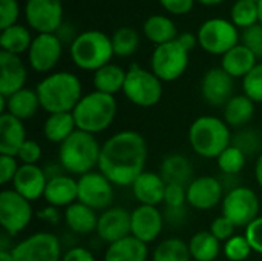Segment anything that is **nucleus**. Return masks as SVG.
Returning <instances> with one entry per match:
<instances>
[{
    "label": "nucleus",
    "mask_w": 262,
    "mask_h": 261,
    "mask_svg": "<svg viewBox=\"0 0 262 261\" xmlns=\"http://www.w3.org/2000/svg\"><path fill=\"white\" fill-rule=\"evenodd\" d=\"M46 185L48 177L38 165H20L12 180V189L31 203L45 195Z\"/></svg>",
    "instance_id": "aec40b11"
},
{
    "label": "nucleus",
    "mask_w": 262,
    "mask_h": 261,
    "mask_svg": "<svg viewBox=\"0 0 262 261\" xmlns=\"http://www.w3.org/2000/svg\"><path fill=\"white\" fill-rule=\"evenodd\" d=\"M232 138L230 126L215 115H201L189 128L190 148L203 158H218L232 145Z\"/></svg>",
    "instance_id": "7ed1b4c3"
},
{
    "label": "nucleus",
    "mask_w": 262,
    "mask_h": 261,
    "mask_svg": "<svg viewBox=\"0 0 262 261\" xmlns=\"http://www.w3.org/2000/svg\"><path fill=\"white\" fill-rule=\"evenodd\" d=\"M246 162H247V157L233 145H230L216 158V165H218L220 171L223 172V175H238L244 169Z\"/></svg>",
    "instance_id": "ea45409f"
},
{
    "label": "nucleus",
    "mask_w": 262,
    "mask_h": 261,
    "mask_svg": "<svg viewBox=\"0 0 262 261\" xmlns=\"http://www.w3.org/2000/svg\"><path fill=\"white\" fill-rule=\"evenodd\" d=\"M63 42L57 34H37L28 51L29 66L40 74L51 72L60 62Z\"/></svg>",
    "instance_id": "2eb2a0df"
},
{
    "label": "nucleus",
    "mask_w": 262,
    "mask_h": 261,
    "mask_svg": "<svg viewBox=\"0 0 262 261\" xmlns=\"http://www.w3.org/2000/svg\"><path fill=\"white\" fill-rule=\"evenodd\" d=\"M123 94L135 106L152 108L163 97V82L152 71L132 65L126 74Z\"/></svg>",
    "instance_id": "0eeeda50"
},
{
    "label": "nucleus",
    "mask_w": 262,
    "mask_h": 261,
    "mask_svg": "<svg viewBox=\"0 0 262 261\" xmlns=\"http://www.w3.org/2000/svg\"><path fill=\"white\" fill-rule=\"evenodd\" d=\"M94 211H106L112 208L114 185L100 172L92 171L78 178V200Z\"/></svg>",
    "instance_id": "4468645a"
},
{
    "label": "nucleus",
    "mask_w": 262,
    "mask_h": 261,
    "mask_svg": "<svg viewBox=\"0 0 262 261\" xmlns=\"http://www.w3.org/2000/svg\"><path fill=\"white\" fill-rule=\"evenodd\" d=\"M32 220L31 202L14 189L0 192V225L11 238L23 232Z\"/></svg>",
    "instance_id": "9b49d317"
},
{
    "label": "nucleus",
    "mask_w": 262,
    "mask_h": 261,
    "mask_svg": "<svg viewBox=\"0 0 262 261\" xmlns=\"http://www.w3.org/2000/svg\"><path fill=\"white\" fill-rule=\"evenodd\" d=\"M147 143L137 131H120L101 145L98 171L114 186H132L146 171Z\"/></svg>",
    "instance_id": "f257e3e1"
},
{
    "label": "nucleus",
    "mask_w": 262,
    "mask_h": 261,
    "mask_svg": "<svg viewBox=\"0 0 262 261\" xmlns=\"http://www.w3.org/2000/svg\"><path fill=\"white\" fill-rule=\"evenodd\" d=\"M241 43L258 58H262V25L256 23L241 32Z\"/></svg>",
    "instance_id": "37998d69"
},
{
    "label": "nucleus",
    "mask_w": 262,
    "mask_h": 261,
    "mask_svg": "<svg viewBox=\"0 0 262 261\" xmlns=\"http://www.w3.org/2000/svg\"><path fill=\"white\" fill-rule=\"evenodd\" d=\"M177 40L190 52L196 45H198V37H196V34H193V32H189V31H186V32H181V34H178V37H177Z\"/></svg>",
    "instance_id": "6e6d98bb"
},
{
    "label": "nucleus",
    "mask_w": 262,
    "mask_h": 261,
    "mask_svg": "<svg viewBox=\"0 0 262 261\" xmlns=\"http://www.w3.org/2000/svg\"><path fill=\"white\" fill-rule=\"evenodd\" d=\"M28 69L20 55L0 51V95L9 97L25 88Z\"/></svg>",
    "instance_id": "412c9836"
},
{
    "label": "nucleus",
    "mask_w": 262,
    "mask_h": 261,
    "mask_svg": "<svg viewBox=\"0 0 262 261\" xmlns=\"http://www.w3.org/2000/svg\"><path fill=\"white\" fill-rule=\"evenodd\" d=\"M20 165L17 157L12 155H0V183L8 185L12 183Z\"/></svg>",
    "instance_id": "8fccbe9b"
},
{
    "label": "nucleus",
    "mask_w": 262,
    "mask_h": 261,
    "mask_svg": "<svg viewBox=\"0 0 262 261\" xmlns=\"http://www.w3.org/2000/svg\"><path fill=\"white\" fill-rule=\"evenodd\" d=\"M61 261H95L94 254L81 246H72L64 254Z\"/></svg>",
    "instance_id": "864d4df0"
},
{
    "label": "nucleus",
    "mask_w": 262,
    "mask_h": 261,
    "mask_svg": "<svg viewBox=\"0 0 262 261\" xmlns=\"http://www.w3.org/2000/svg\"><path fill=\"white\" fill-rule=\"evenodd\" d=\"M223 215L227 217L236 228H247L259 215V197L249 186H236L226 192L221 203Z\"/></svg>",
    "instance_id": "9d476101"
},
{
    "label": "nucleus",
    "mask_w": 262,
    "mask_h": 261,
    "mask_svg": "<svg viewBox=\"0 0 262 261\" xmlns=\"http://www.w3.org/2000/svg\"><path fill=\"white\" fill-rule=\"evenodd\" d=\"M198 45L203 51L212 55H224L232 48L241 43V34L238 28L229 18L213 17L206 20L198 32Z\"/></svg>",
    "instance_id": "6e6552de"
},
{
    "label": "nucleus",
    "mask_w": 262,
    "mask_h": 261,
    "mask_svg": "<svg viewBox=\"0 0 262 261\" xmlns=\"http://www.w3.org/2000/svg\"><path fill=\"white\" fill-rule=\"evenodd\" d=\"M244 235H246L252 251L262 255V215H259L258 218H255L246 228V234Z\"/></svg>",
    "instance_id": "09e8293b"
},
{
    "label": "nucleus",
    "mask_w": 262,
    "mask_h": 261,
    "mask_svg": "<svg viewBox=\"0 0 262 261\" xmlns=\"http://www.w3.org/2000/svg\"><path fill=\"white\" fill-rule=\"evenodd\" d=\"M149 255L147 245L129 235L120 242L107 245L104 261H146Z\"/></svg>",
    "instance_id": "cd10ccee"
},
{
    "label": "nucleus",
    "mask_w": 262,
    "mask_h": 261,
    "mask_svg": "<svg viewBox=\"0 0 262 261\" xmlns=\"http://www.w3.org/2000/svg\"><path fill=\"white\" fill-rule=\"evenodd\" d=\"M255 115V102L246 94L233 95L224 106V122L235 129H243Z\"/></svg>",
    "instance_id": "7c9ffc66"
},
{
    "label": "nucleus",
    "mask_w": 262,
    "mask_h": 261,
    "mask_svg": "<svg viewBox=\"0 0 262 261\" xmlns=\"http://www.w3.org/2000/svg\"><path fill=\"white\" fill-rule=\"evenodd\" d=\"M63 218L72 234L86 235L97 231V225H98L97 211L91 209L89 206L80 202H75L74 205L68 206L63 212Z\"/></svg>",
    "instance_id": "bb28decb"
},
{
    "label": "nucleus",
    "mask_w": 262,
    "mask_h": 261,
    "mask_svg": "<svg viewBox=\"0 0 262 261\" xmlns=\"http://www.w3.org/2000/svg\"><path fill=\"white\" fill-rule=\"evenodd\" d=\"M126 74H127V71L123 69L120 65L109 63L94 72L92 85H94L95 91H98V92L115 95L117 92L123 91V86L126 82Z\"/></svg>",
    "instance_id": "473e14b6"
},
{
    "label": "nucleus",
    "mask_w": 262,
    "mask_h": 261,
    "mask_svg": "<svg viewBox=\"0 0 262 261\" xmlns=\"http://www.w3.org/2000/svg\"><path fill=\"white\" fill-rule=\"evenodd\" d=\"M186 186L181 185H167L164 192V205L166 208H181L187 203Z\"/></svg>",
    "instance_id": "49530a36"
},
{
    "label": "nucleus",
    "mask_w": 262,
    "mask_h": 261,
    "mask_svg": "<svg viewBox=\"0 0 262 261\" xmlns=\"http://www.w3.org/2000/svg\"><path fill=\"white\" fill-rule=\"evenodd\" d=\"M186 220H187V209H186V206H181V208H166L164 223H169L170 226L177 228V226H181L183 223H186Z\"/></svg>",
    "instance_id": "603ef678"
},
{
    "label": "nucleus",
    "mask_w": 262,
    "mask_h": 261,
    "mask_svg": "<svg viewBox=\"0 0 262 261\" xmlns=\"http://www.w3.org/2000/svg\"><path fill=\"white\" fill-rule=\"evenodd\" d=\"M40 106L48 114L72 112L83 97L80 78L69 71L51 72L35 88Z\"/></svg>",
    "instance_id": "f03ea898"
},
{
    "label": "nucleus",
    "mask_w": 262,
    "mask_h": 261,
    "mask_svg": "<svg viewBox=\"0 0 262 261\" xmlns=\"http://www.w3.org/2000/svg\"><path fill=\"white\" fill-rule=\"evenodd\" d=\"M15 157L21 165H37L41 158V146L35 140L28 138L18 149Z\"/></svg>",
    "instance_id": "a18cd8bd"
},
{
    "label": "nucleus",
    "mask_w": 262,
    "mask_h": 261,
    "mask_svg": "<svg viewBox=\"0 0 262 261\" xmlns=\"http://www.w3.org/2000/svg\"><path fill=\"white\" fill-rule=\"evenodd\" d=\"M230 20L239 29H247L256 23H259V11L258 3L249 0H236L230 9Z\"/></svg>",
    "instance_id": "4c0bfd02"
},
{
    "label": "nucleus",
    "mask_w": 262,
    "mask_h": 261,
    "mask_svg": "<svg viewBox=\"0 0 262 261\" xmlns=\"http://www.w3.org/2000/svg\"><path fill=\"white\" fill-rule=\"evenodd\" d=\"M244 94L255 103H262V63H258L243 78Z\"/></svg>",
    "instance_id": "79ce46f5"
},
{
    "label": "nucleus",
    "mask_w": 262,
    "mask_h": 261,
    "mask_svg": "<svg viewBox=\"0 0 262 261\" xmlns=\"http://www.w3.org/2000/svg\"><path fill=\"white\" fill-rule=\"evenodd\" d=\"M258 11H259V23L262 25V0H259L258 3Z\"/></svg>",
    "instance_id": "052dcab7"
},
{
    "label": "nucleus",
    "mask_w": 262,
    "mask_h": 261,
    "mask_svg": "<svg viewBox=\"0 0 262 261\" xmlns=\"http://www.w3.org/2000/svg\"><path fill=\"white\" fill-rule=\"evenodd\" d=\"M255 178L258 186L262 189V152L256 158V165H255Z\"/></svg>",
    "instance_id": "4d7b16f0"
},
{
    "label": "nucleus",
    "mask_w": 262,
    "mask_h": 261,
    "mask_svg": "<svg viewBox=\"0 0 262 261\" xmlns=\"http://www.w3.org/2000/svg\"><path fill=\"white\" fill-rule=\"evenodd\" d=\"M164 228V215L157 206L140 205L130 212V235L149 245L155 242Z\"/></svg>",
    "instance_id": "a211bd4d"
},
{
    "label": "nucleus",
    "mask_w": 262,
    "mask_h": 261,
    "mask_svg": "<svg viewBox=\"0 0 262 261\" xmlns=\"http://www.w3.org/2000/svg\"><path fill=\"white\" fill-rule=\"evenodd\" d=\"M40 108L41 106L37 91L31 88H23L14 92L12 95L6 97V112L21 122L32 118Z\"/></svg>",
    "instance_id": "c85d7f7f"
},
{
    "label": "nucleus",
    "mask_w": 262,
    "mask_h": 261,
    "mask_svg": "<svg viewBox=\"0 0 262 261\" xmlns=\"http://www.w3.org/2000/svg\"><path fill=\"white\" fill-rule=\"evenodd\" d=\"M34 37L31 35L29 29L23 25H14L6 29H2L0 32V48L5 52L14 54V55H21L28 54L31 43Z\"/></svg>",
    "instance_id": "f704fd0d"
},
{
    "label": "nucleus",
    "mask_w": 262,
    "mask_h": 261,
    "mask_svg": "<svg viewBox=\"0 0 262 261\" xmlns=\"http://www.w3.org/2000/svg\"><path fill=\"white\" fill-rule=\"evenodd\" d=\"M26 140L23 122L8 112L0 114V155L15 157Z\"/></svg>",
    "instance_id": "b1692460"
},
{
    "label": "nucleus",
    "mask_w": 262,
    "mask_h": 261,
    "mask_svg": "<svg viewBox=\"0 0 262 261\" xmlns=\"http://www.w3.org/2000/svg\"><path fill=\"white\" fill-rule=\"evenodd\" d=\"M232 145L238 148L247 158L259 155L262 152V134L252 128H243L233 135Z\"/></svg>",
    "instance_id": "58836bf2"
},
{
    "label": "nucleus",
    "mask_w": 262,
    "mask_h": 261,
    "mask_svg": "<svg viewBox=\"0 0 262 261\" xmlns=\"http://www.w3.org/2000/svg\"><path fill=\"white\" fill-rule=\"evenodd\" d=\"M189 66V51L178 42L172 40L155 46L150 55V71L164 83L178 80Z\"/></svg>",
    "instance_id": "1a4fd4ad"
},
{
    "label": "nucleus",
    "mask_w": 262,
    "mask_h": 261,
    "mask_svg": "<svg viewBox=\"0 0 262 261\" xmlns=\"http://www.w3.org/2000/svg\"><path fill=\"white\" fill-rule=\"evenodd\" d=\"M43 198L48 205L58 209L74 205L78 200V180H75L71 174H61L49 178Z\"/></svg>",
    "instance_id": "4be33fe9"
},
{
    "label": "nucleus",
    "mask_w": 262,
    "mask_h": 261,
    "mask_svg": "<svg viewBox=\"0 0 262 261\" xmlns=\"http://www.w3.org/2000/svg\"><path fill=\"white\" fill-rule=\"evenodd\" d=\"M20 17L18 0H0V29L17 25Z\"/></svg>",
    "instance_id": "c03bdc74"
},
{
    "label": "nucleus",
    "mask_w": 262,
    "mask_h": 261,
    "mask_svg": "<svg viewBox=\"0 0 262 261\" xmlns=\"http://www.w3.org/2000/svg\"><path fill=\"white\" fill-rule=\"evenodd\" d=\"M37 218L41 220V222H45V223H48V225H57L61 220V212H60L58 208L48 205V206L41 208L37 212Z\"/></svg>",
    "instance_id": "5fc2aeb1"
},
{
    "label": "nucleus",
    "mask_w": 262,
    "mask_h": 261,
    "mask_svg": "<svg viewBox=\"0 0 262 261\" xmlns=\"http://www.w3.org/2000/svg\"><path fill=\"white\" fill-rule=\"evenodd\" d=\"M77 131L75 118L72 112L49 114L43 125V135L48 142L61 145Z\"/></svg>",
    "instance_id": "2f4dec72"
},
{
    "label": "nucleus",
    "mask_w": 262,
    "mask_h": 261,
    "mask_svg": "<svg viewBox=\"0 0 262 261\" xmlns=\"http://www.w3.org/2000/svg\"><path fill=\"white\" fill-rule=\"evenodd\" d=\"M117 100L114 95L92 91L81 97L72 111L77 129L97 135L114 123L117 117Z\"/></svg>",
    "instance_id": "39448f33"
},
{
    "label": "nucleus",
    "mask_w": 262,
    "mask_h": 261,
    "mask_svg": "<svg viewBox=\"0 0 262 261\" xmlns=\"http://www.w3.org/2000/svg\"><path fill=\"white\" fill-rule=\"evenodd\" d=\"M192 260L216 261L221 254V242L210 231H200L189 240Z\"/></svg>",
    "instance_id": "72a5a7b5"
},
{
    "label": "nucleus",
    "mask_w": 262,
    "mask_h": 261,
    "mask_svg": "<svg viewBox=\"0 0 262 261\" xmlns=\"http://www.w3.org/2000/svg\"><path fill=\"white\" fill-rule=\"evenodd\" d=\"M249 2H255V3H259V0H249Z\"/></svg>",
    "instance_id": "680f3d73"
},
{
    "label": "nucleus",
    "mask_w": 262,
    "mask_h": 261,
    "mask_svg": "<svg viewBox=\"0 0 262 261\" xmlns=\"http://www.w3.org/2000/svg\"><path fill=\"white\" fill-rule=\"evenodd\" d=\"M69 55L74 65L83 71H98L111 63L114 54L111 37L97 29H89L77 34L69 45Z\"/></svg>",
    "instance_id": "423d86ee"
},
{
    "label": "nucleus",
    "mask_w": 262,
    "mask_h": 261,
    "mask_svg": "<svg viewBox=\"0 0 262 261\" xmlns=\"http://www.w3.org/2000/svg\"><path fill=\"white\" fill-rule=\"evenodd\" d=\"M160 5L172 15H184L189 14L196 0H158Z\"/></svg>",
    "instance_id": "3c124183"
},
{
    "label": "nucleus",
    "mask_w": 262,
    "mask_h": 261,
    "mask_svg": "<svg viewBox=\"0 0 262 261\" xmlns=\"http://www.w3.org/2000/svg\"><path fill=\"white\" fill-rule=\"evenodd\" d=\"M235 229H236V226L227 218V217H224V215H220V217H216L213 222H212V225H210V232L220 240V242H227V240H230L233 235H235Z\"/></svg>",
    "instance_id": "de8ad7c7"
},
{
    "label": "nucleus",
    "mask_w": 262,
    "mask_h": 261,
    "mask_svg": "<svg viewBox=\"0 0 262 261\" xmlns=\"http://www.w3.org/2000/svg\"><path fill=\"white\" fill-rule=\"evenodd\" d=\"M235 78L230 77L221 66L206 71L201 80V95L204 102L213 108H224L233 97Z\"/></svg>",
    "instance_id": "f3484780"
},
{
    "label": "nucleus",
    "mask_w": 262,
    "mask_h": 261,
    "mask_svg": "<svg viewBox=\"0 0 262 261\" xmlns=\"http://www.w3.org/2000/svg\"><path fill=\"white\" fill-rule=\"evenodd\" d=\"M226 0H196V3H201L204 6H215V5H220Z\"/></svg>",
    "instance_id": "13d9d810"
},
{
    "label": "nucleus",
    "mask_w": 262,
    "mask_h": 261,
    "mask_svg": "<svg viewBox=\"0 0 262 261\" xmlns=\"http://www.w3.org/2000/svg\"><path fill=\"white\" fill-rule=\"evenodd\" d=\"M166 182L160 175V172L144 171L130 186L134 197L138 200L140 205L147 206H158L164 203V192H166Z\"/></svg>",
    "instance_id": "5701e85b"
},
{
    "label": "nucleus",
    "mask_w": 262,
    "mask_h": 261,
    "mask_svg": "<svg viewBox=\"0 0 262 261\" xmlns=\"http://www.w3.org/2000/svg\"><path fill=\"white\" fill-rule=\"evenodd\" d=\"M258 65V57L243 43L221 57V68L233 78H244Z\"/></svg>",
    "instance_id": "a878e982"
},
{
    "label": "nucleus",
    "mask_w": 262,
    "mask_h": 261,
    "mask_svg": "<svg viewBox=\"0 0 262 261\" xmlns=\"http://www.w3.org/2000/svg\"><path fill=\"white\" fill-rule=\"evenodd\" d=\"M25 18L37 34H55L63 25V2L26 0Z\"/></svg>",
    "instance_id": "ddd939ff"
},
{
    "label": "nucleus",
    "mask_w": 262,
    "mask_h": 261,
    "mask_svg": "<svg viewBox=\"0 0 262 261\" xmlns=\"http://www.w3.org/2000/svg\"><path fill=\"white\" fill-rule=\"evenodd\" d=\"M223 252L227 261H246L253 251L246 235H233L230 240L224 243Z\"/></svg>",
    "instance_id": "a19ab883"
},
{
    "label": "nucleus",
    "mask_w": 262,
    "mask_h": 261,
    "mask_svg": "<svg viewBox=\"0 0 262 261\" xmlns=\"http://www.w3.org/2000/svg\"><path fill=\"white\" fill-rule=\"evenodd\" d=\"M101 145L97 137L77 129L58 148V163L71 175H84L98 168Z\"/></svg>",
    "instance_id": "20e7f679"
},
{
    "label": "nucleus",
    "mask_w": 262,
    "mask_h": 261,
    "mask_svg": "<svg viewBox=\"0 0 262 261\" xmlns=\"http://www.w3.org/2000/svg\"><path fill=\"white\" fill-rule=\"evenodd\" d=\"M187 205L198 211H209L223 203L226 191L218 177L200 175L190 182L186 189Z\"/></svg>",
    "instance_id": "dca6fc26"
},
{
    "label": "nucleus",
    "mask_w": 262,
    "mask_h": 261,
    "mask_svg": "<svg viewBox=\"0 0 262 261\" xmlns=\"http://www.w3.org/2000/svg\"><path fill=\"white\" fill-rule=\"evenodd\" d=\"M111 40H112L114 54L117 57H121V58H126V57L134 55L138 51V48H140V35L130 26H121V28H118L112 34Z\"/></svg>",
    "instance_id": "e433bc0d"
},
{
    "label": "nucleus",
    "mask_w": 262,
    "mask_h": 261,
    "mask_svg": "<svg viewBox=\"0 0 262 261\" xmlns=\"http://www.w3.org/2000/svg\"><path fill=\"white\" fill-rule=\"evenodd\" d=\"M14 261H61V242L52 232H35L11 249Z\"/></svg>",
    "instance_id": "f8f14e48"
},
{
    "label": "nucleus",
    "mask_w": 262,
    "mask_h": 261,
    "mask_svg": "<svg viewBox=\"0 0 262 261\" xmlns=\"http://www.w3.org/2000/svg\"><path fill=\"white\" fill-rule=\"evenodd\" d=\"M98 237L112 245L130 235V212L124 208L112 206L98 215L97 231Z\"/></svg>",
    "instance_id": "6ab92c4d"
},
{
    "label": "nucleus",
    "mask_w": 262,
    "mask_h": 261,
    "mask_svg": "<svg viewBox=\"0 0 262 261\" xmlns=\"http://www.w3.org/2000/svg\"><path fill=\"white\" fill-rule=\"evenodd\" d=\"M160 175L166 185H181L187 188L193 180V166L186 155L169 154L161 162Z\"/></svg>",
    "instance_id": "393cba45"
},
{
    "label": "nucleus",
    "mask_w": 262,
    "mask_h": 261,
    "mask_svg": "<svg viewBox=\"0 0 262 261\" xmlns=\"http://www.w3.org/2000/svg\"><path fill=\"white\" fill-rule=\"evenodd\" d=\"M0 261H14L11 251H0Z\"/></svg>",
    "instance_id": "bf43d9fd"
},
{
    "label": "nucleus",
    "mask_w": 262,
    "mask_h": 261,
    "mask_svg": "<svg viewBox=\"0 0 262 261\" xmlns=\"http://www.w3.org/2000/svg\"><path fill=\"white\" fill-rule=\"evenodd\" d=\"M190 249L189 243H186L181 238L172 237L160 242L157 248L154 249L152 261H190Z\"/></svg>",
    "instance_id": "c9c22d12"
},
{
    "label": "nucleus",
    "mask_w": 262,
    "mask_h": 261,
    "mask_svg": "<svg viewBox=\"0 0 262 261\" xmlns=\"http://www.w3.org/2000/svg\"><path fill=\"white\" fill-rule=\"evenodd\" d=\"M143 34L155 46L177 40L178 29L173 20L163 14H154L147 17L143 23Z\"/></svg>",
    "instance_id": "c756f323"
}]
</instances>
